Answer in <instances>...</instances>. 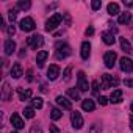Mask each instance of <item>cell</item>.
I'll return each instance as SVG.
<instances>
[{"label": "cell", "mask_w": 133, "mask_h": 133, "mask_svg": "<svg viewBox=\"0 0 133 133\" xmlns=\"http://www.w3.org/2000/svg\"><path fill=\"white\" fill-rule=\"evenodd\" d=\"M56 58L58 59H64V58H68L71 55V47L66 44V42H58L56 44V52H55Z\"/></svg>", "instance_id": "obj_1"}, {"label": "cell", "mask_w": 133, "mask_h": 133, "mask_svg": "<svg viewBox=\"0 0 133 133\" xmlns=\"http://www.w3.org/2000/svg\"><path fill=\"white\" fill-rule=\"evenodd\" d=\"M61 21H63V14H59V13H55L47 22H45V31H53L59 24H61Z\"/></svg>", "instance_id": "obj_2"}, {"label": "cell", "mask_w": 133, "mask_h": 133, "mask_svg": "<svg viewBox=\"0 0 133 133\" xmlns=\"http://www.w3.org/2000/svg\"><path fill=\"white\" fill-rule=\"evenodd\" d=\"M119 85V78L110 75V74H103L102 75V89H110V88H116Z\"/></svg>", "instance_id": "obj_3"}, {"label": "cell", "mask_w": 133, "mask_h": 133, "mask_svg": "<svg viewBox=\"0 0 133 133\" xmlns=\"http://www.w3.org/2000/svg\"><path fill=\"white\" fill-rule=\"evenodd\" d=\"M27 44H28V47H30V49L38 50V49L44 44V38H42L41 35H33V36H30V38L27 39Z\"/></svg>", "instance_id": "obj_4"}, {"label": "cell", "mask_w": 133, "mask_h": 133, "mask_svg": "<svg viewBox=\"0 0 133 133\" xmlns=\"http://www.w3.org/2000/svg\"><path fill=\"white\" fill-rule=\"evenodd\" d=\"M71 122H72V127L77 128V130H80L83 127V124H85V121H83V117H82V114L78 111H74L71 114Z\"/></svg>", "instance_id": "obj_5"}, {"label": "cell", "mask_w": 133, "mask_h": 133, "mask_svg": "<svg viewBox=\"0 0 133 133\" xmlns=\"http://www.w3.org/2000/svg\"><path fill=\"white\" fill-rule=\"evenodd\" d=\"M35 28H36V24L31 17H25L21 21V30L22 31H33Z\"/></svg>", "instance_id": "obj_6"}, {"label": "cell", "mask_w": 133, "mask_h": 133, "mask_svg": "<svg viewBox=\"0 0 133 133\" xmlns=\"http://www.w3.org/2000/svg\"><path fill=\"white\" fill-rule=\"evenodd\" d=\"M121 71L122 72H127V74H130V72H133V61L130 59V58H121Z\"/></svg>", "instance_id": "obj_7"}, {"label": "cell", "mask_w": 133, "mask_h": 133, "mask_svg": "<svg viewBox=\"0 0 133 133\" xmlns=\"http://www.w3.org/2000/svg\"><path fill=\"white\" fill-rule=\"evenodd\" d=\"M114 61H116V53L114 52H107L103 55V63L108 69H113V66H114Z\"/></svg>", "instance_id": "obj_8"}, {"label": "cell", "mask_w": 133, "mask_h": 133, "mask_svg": "<svg viewBox=\"0 0 133 133\" xmlns=\"http://www.w3.org/2000/svg\"><path fill=\"white\" fill-rule=\"evenodd\" d=\"M58 75H59V66L58 64H52L50 68L47 69V78L53 82V80L58 78Z\"/></svg>", "instance_id": "obj_9"}, {"label": "cell", "mask_w": 133, "mask_h": 133, "mask_svg": "<svg viewBox=\"0 0 133 133\" xmlns=\"http://www.w3.org/2000/svg\"><path fill=\"white\" fill-rule=\"evenodd\" d=\"M77 80H78V89H80V91H88V89H89V85H88V82H86V77H85V72H83V71L78 72Z\"/></svg>", "instance_id": "obj_10"}, {"label": "cell", "mask_w": 133, "mask_h": 133, "mask_svg": "<svg viewBox=\"0 0 133 133\" xmlns=\"http://www.w3.org/2000/svg\"><path fill=\"white\" fill-rule=\"evenodd\" d=\"M22 75H24L22 64H21V63H14L13 68H11V77H13V78H21Z\"/></svg>", "instance_id": "obj_11"}, {"label": "cell", "mask_w": 133, "mask_h": 133, "mask_svg": "<svg viewBox=\"0 0 133 133\" xmlns=\"http://www.w3.org/2000/svg\"><path fill=\"white\" fill-rule=\"evenodd\" d=\"M11 125L14 127V128H17V130H21V128H24V121H22V117L19 116V114H16V113H13V116H11Z\"/></svg>", "instance_id": "obj_12"}, {"label": "cell", "mask_w": 133, "mask_h": 133, "mask_svg": "<svg viewBox=\"0 0 133 133\" xmlns=\"http://www.w3.org/2000/svg\"><path fill=\"white\" fill-rule=\"evenodd\" d=\"M55 100H56V103H58L59 107H63L64 110H72V102H71V100H68L64 96H58Z\"/></svg>", "instance_id": "obj_13"}, {"label": "cell", "mask_w": 133, "mask_h": 133, "mask_svg": "<svg viewBox=\"0 0 133 133\" xmlns=\"http://www.w3.org/2000/svg\"><path fill=\"white\" fill-rule=\"evenodd\" d=\"M3 50H5L6 55H13L16 52V42L13 39H6L5 44H3Z\"/></svg>", "instance_id": "obj_14"}, {"label": "cell", "mask_w": 133, "mask_h": 133, "mask_svg": "<svg viewBox=\"0 0 133 133\" xmlns=\"http://www.w3.org/2000/svg\"><path fill=\"white\" fill-rule=\"evenodd\" d=\"M17 96L19 100H30L31 99V89H24V88H17Z\"/></svg>", "instance_id": "obj_15"}, {"label": "cell", "mask_w": 133, "mask_h": 133, "mask_svg": "<svg viewBox=\"0 0 133 133\" xmlns=\"http://www.w3.org/2000/svg\"><path fill=\"white\" fill-rule=\"evenodd\" d=\"M102 39H103V42H105L107 45H113L114 41H116L113 31H103V33H102Z\"/></svg>", "instance_id": "obj_16"}, {"label": "cell", "mask_w": 133, "mask_h": 133, "mask_svg": "<svg viewBox=\"0 0 133 133\" xmlns=\"http://www.w3.org/2000/svg\"><path fill=\"white\" fill-rule=\"evenodd\" d=\"M82 58L83 59H88L89 58V55H91V44L88 42V41H85V42H82Z\"/></svg>", "instance_id": "obj_17"}, {"label": "cell", "mask_w": 133, "mask_h": 133, "mask_svg": "<svg viewBox=\"0 0 133 133\" xmlns=\"http://www.w3.org/2000/svg\"><path fill=\"white\" fill-rule=\"evenodd\" d=\"M122 96H124L122 89H114V91L111 92V96H110V102H111V103H119V102L122 100Z\"/></svg>", "instance_id": "obj_18"}, {"label": "cell", "mask_w": 133, "mask_h": 133, "mask_svg": "<svg viewBox=\"0 0 133 133\" xmlns=\"http://www.w3.org/2000/svg\"><path fill=\"white\" fill-rule=\"evenodd\" d=\"M47 56H49V53H47L45 50H39V52H38V55H36V63H38L39 68H42V66H44Z\"/></svg>", "instance_id": "obj_19"}, {"label": "cell", "mask_w": 133, "mask_h": 133, "mask_svg": "<svg viewBox=\"0 0 133 133\" xmlns=\"http://www.w3.org/2000/svg\"><path fill=\"white\" fill-rule=\"evenodd\" d=\"M10 97H11V86H10L8 82H5L3 88H2V99L3 100H10Z\"/></svg>", "instance_id": "obj_20"}, {"label": "cell", "mask_w": 133, "mask_h": 133, "mask_svg": "<svg viewBox=\"0 0 133 133\" xmlns=\"http://www.w3.org/2000/svg\"><path fill=\"white\" fill-rule=\"evenodd\" d=\"M82 108H83L85 111H94L96 103H94V100H91V99H85V100H82Z\"/></svg>", "instance_id": "obj_21"}, {"label": "cell", "mask_w": 133, "mask_h": 133, "mask_svg": "<svg viewBox=\"0 0 133 133\" xmlns=\"http://www.w3.org/2000/svg\"><path fill=\"white\" fill-rule=\"evenodd\" d=\"M107 11H108L110 16H117V14H119V5L114 3V2H111V3H108Z\"/></svg>", "instance_id": "obj_22"}, {"label": "cell", "mask_w": 133, "mask_h": 133, "mask_svg": "<svg viewBox=\"0 0 133 133\" xmlns=\"http://www.w3.org/2000/svg\"><path fill=\"white\" fill-rule=\"evenodd\" d=\"M117 22L121 25H127V24H131V14L130 13H122L117 19Z\"/></svg>", "instance_id": "obj_23"}, {"label": "cell", "mask_w": 133, "mask_h": 133, "mask_svg": "<svg viewBox=\"0 0 133 133\" xmlns=\"http://www.w3.org/2000/svg\"><path fill=\"white\" fill-rule=\"evenodd\" d=\"M121 47H122V50H124L125 53H133V49H131L130 42H128L125 38H121Z\"/></svg>", "instance_id": "obj_24"}, {"label": "cell", "mask_w": 133, "mask_h": 133, "mask_svg": "<svg viewBox=\"0 0 133 133\" xmlns=\"http://www.w3.org/2000/svg\"><path fill=\"white\" fill-rule=\"evenodd\" d=\"M61 116H63V113H61V110H59V108H52V110H50V117H52L53 121L61 119Z\"/></svg>", "instance_id": "obj_25"}, {"label": "cell", "mask_w": 133, "mask_h": 133, "mask_svg": "<svg viewBox=\"0 0 133 133\" xmlns=\"http://www.w3.org/2000/svg\"><path fill=\"white\" fill-rule=\"evenodd\" d=\"M42 105H44V102H42L41 97H33V99H31V107H33L35 110H36V108H38V110L42 108Z\"/></svg>", "instance_id": "obj_26"}, {"label": "cell", "mask_w": 133, "mask_h": 133, "mask_svg": "<svg viewBox=\"0 0 133 133\" xmlns=\"http://www.w3.org/2000/svg\"><path fill=\"white\" fill-rule=\"evenodd\" d=\"M68 96H69L72 100H80V94H78V91L74 89V88H69V89H68Z\"/></svg>", "instance_id": "obj_27"}, {"label": "cell", "mask_w": 133, "mask_h": 133, "mask_svg": "<svg viewBox=\"0 0 133 133\" xmlns=\"http://www.w3.org/2000/svg\"><path fill=\"white\" fill-rule=\"evenodd\" d=\"M24 116H25L27 119H33V117H35V108H33V107H27V108L24 110Z\"/></svg>", "instance_id": "obj_28"}, {"label": "cell", "mask_w": 133, "mask_h": 133, "mask_svg": "<svg viewBox=\"0 0 133 133\" xmlns=\"http://www.w3.org/2000/svg\"><path fill=\"white\" fill-rule=\"evenodd\" d=\"M31 6V3L28 2V0H25V2H24V0H19V2H17V10H28Z\"/></svg>", "instance_id": "obj_29"}, {"label": "cell", "mask_w": 133, "mask_h": 133, "mask_svg": "<svg viewBox=\"0 0 133 133\" xmlns=\"http://www.w3.org/2000/svg\"><path fill=\"white\" fill-rule=\"evenodd\" d=\"M71 72H72V66H68V68L64 69V82L71 80Z\"/></svg>", "instance_id": "obj_30"}, {"label": "cell", "mask_w": 133, "mask_h": 133, "mask_svg": "<svg viewBox=\"0 0 133 133\" xmlns=\"http://www.w3.org/2000/svg\"><path fill=\"white\" fill-rule=\"evenodd\" d=\"M8 17H10V21H11V22H14V21H16V17H17V8L10 10V11H8Z\"/></svg>", "instance_id": "obj_31"}, {"label": "cell", "mask_w": 133, "mask_h": 133, "mask_svg": "<svg viewBox=\"0 0 133 133\" xmlns=\"http://www.w3.org/2000/svg\"><path fill=\"white\" fill-rule=\"evenodd\" d=\"M100 6H102V2H100V0H92V3H91V8H92L94 11L100 10Z\"/></svg>", "instance_id": "obj_32"}, {"label": "cell", "mask_w": 133, "mask_h": 133, "mask_svg": "<svg viewBox=\"0 0 133 133\" xmlns=\"http://www.w3.org/2000/svg\"><path fill=\"white\" fill-rule=\"evenodd\" d=\"M91 86H92V92H94V94H99V88H100V83H99L97 80H94V82L91 83Z\"/></svg>", "instance_id": "obj_33"}, {"label": "cell", "mask_w": 133, "mask_h": 133, "mask_svg": "<svg viewBox=\"0 0 133 133\" xmlns=\"http://www.w3.org/2000/svg\"><path fill=\"white\" fill-rule=\"evenodd\" d=\"M89 133H102V128H100V125H97V124L91 125V128H89Z\"/></svg>", "instance_id": "obj_34"}, {"label": "cell", "mask_w": 133, "mask_h": 133, "mask_svg": "<svg viewBox=\"0 0 133 133\" xmlns=\"http://www.w3.org/2000/svg\"><path fill=\"white\" fill-rule=\"evenodd\" d=\"M30 133H42V130H41V127H38V125H33V127L30 128Z\"/></svg>", "instance_id": "obj_35"}, {"label": "cell", "mask_w": 133, "mask_h": 133, "mask_svg": "<svg viewBox=\"0 0 133 133\" xmlns=\"http://www.w3.org/2000/svg\"><path fill=\"white\" fill-rule=\"evenodd\" d=\"M6 33H8L10 36H13V35L16 33V28H14V25H10V27L6 28Z\"/></svg>", "instance_id": "obj_36"}, {"label": "cell", "mask_w": 133, "mask_h": 133, "mask_svg": "<svg viewBox=\"0 0 133 133\" xmlns=\"http://www.w3.org/2000/svg\"><path fill=\"white\" fill-rule=\"evenodd\" d=\"M63 17L66 19V22H68V25H71V24H72V19H71V16H69L68 13H64V14H63Z\"/></svg>", "instance_id": "obj_37"}, {"label": "cell", "mask_w": 133, "mask_h": 133, "mask_svg": "<svg viewBox=\"0 0 133 133\" xmlns=\"http://www.w3.org/2000/svg\"><path fill=\"white\" fill-rule=\"evenodd\" d=\"M27 80H28V82H33V71H31V69L27 71Z\"/></svg>", "instance_id": "obj_38"}, {"label": "cell", "mask_w": 133, "mask_h": 133, "mask_svg": "<svg viewBox=\"0 0 133 133\" xmlns=\"http://www.w3.org/2000/svg\"><path fill=\"white\" fill-rule=\"evenodd\" d=\"M99 103H100V105H107V103H108V99L103 97V96H100V97H99Z\"/></svg>", "instance_id": "obj_39"}, {"label": "cell", "mask_w": 133, "mask_h": 133, "mask_svg": "<svg viewBox=\"0 0 133 133\" xmlns=\"http://www.w3.org/2000/svg\"><path fill=\"white\" fill-rule=\"evenodd\" d=\"M49 128H50V133H59V128H58L56 125H53V124H52Z\"/></svg>", "instance_id": "obj_40"}, {"label": "cell", "mask_w": 133, "mask_h": 133, "mask_svg": "<svg viewBox=\"0 0 133 133\" xmlns=\"http://www.w3.org/2000/svg\"><path fill=\"white\" fill-rule=\"evenodd\" d=\"M124 83H125V86H128V88H133V78H127Z\"/></svg>", "instance_id": "obj_41"}, {"label": "cell", "mask_w": 133, "mask_h": 133, "mask_svg": "<svg viewBox=\"0 0 133 133\" xmlns=\"http://www.w3.org/2000/svg\"><path fill=\"white\" fill-rule=\"evenodd\" d=\"M86 35H88V36H92V35H94V28H92V27L86 28Z\"/></svg>", "instance_id": "obj_42"}, {"label": "cell", "mask_w": 133, "mask_h": 133, "mask_svg": "<svg viewBox=\"0 0 133 133\" xmlns=\"http://www.w3.org/2000/svg\"><path fill=\"white\" fill-rule=\"evenodd\" d=\"M124 5H125V6H128V8H130V6H133V0H128V2H125V0H124Z\"/></svg>", "instance_id": "obj_43"}, {"label": "cell", "mask_w": 133, "mask_h": 133, "mask_svg": "<svg viewBox=\"0 0 133 133\" xmlns=\"http://www.w3.org/2000/svg\"><path fill=\"white\" fill-rule=\"evenodd\" d=\"M24 55H25V49H21V52H19V56H21V58H22V56H24Z\"/></svg>", "instance_id": "obj_44"}, {"label": "cell", "mask_w": 133, "mask_h": 133, "mask_svg": "<svg viewBox=\"0 0 133 133\" xmlns=\"http://www.w3.org/2000/svg\"><path fill=\"white\" fill-rule=\"evenodd\" d=\"M41 91H42V92H45V91H47V88H45V85H44V83L41 85Z\"/></svg>", "instance_id": "obj_45"}, {"label": "cell", "mask_w": 133, "mask_h": 133, "mask_svg": "<svg viewBox=\"0 0 133 133\" xmlns=\"http://www.w3.org/2000/svg\"><path fill=\"white\" fill-rule=\"evenodd\" d=\"M130 128H131V130H133V116H131V117H130Z\"/></svg>", "instance_id": "obj_46"}, {"label": "cell", "mask_w": 133, "mask_h": 133, "mask_svg": "<svg viewBox=\"0 0 133 133\" xmlns=\"http://www.w3.org/2000/svg\"><path fill=\"white\" fill-rule=\"evenodd\" d=\"M131 111H133V103H131Z\"/></svg>", "instance_id": "obj_47"}, {"label": "cell", "mask_w": 133, "mask_h": 133, "mask_svg": "<svg viewBox=\"0 0 133 133\" xmlns=\"http://www.w3.org/2000/svg\"><path fill=\"white\" fill-rule=\"evenodd\" d=\"M11 133H17V131H11Z\"/></svg>", "instance_id": "obj_48"}]
</instances>
